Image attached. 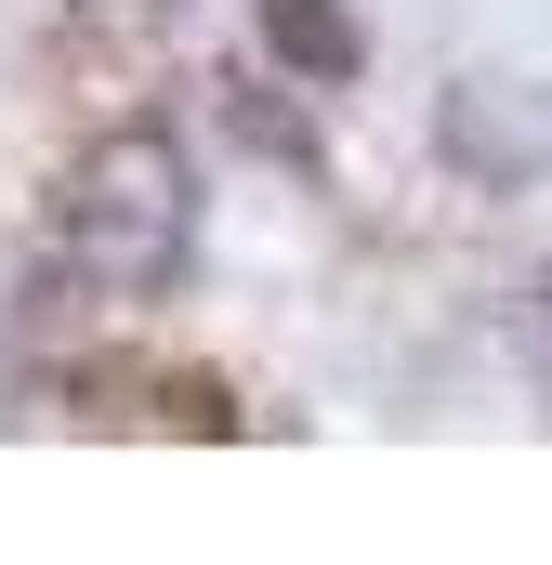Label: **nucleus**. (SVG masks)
Returning <instances> with one entry per match:
<instances>
[{"mask_svg":"<svg viewBox=\"0 0 552 565\" xmlns=\"http://www.w3.org/2000/svg\"><path fill=\"white\" fill-rule=\"evenodd\" d=\"M53 237H66V264L93 289H119V302H158V289L198 264V158L132 119V132H106L79 171H66V198H53Z\"/></svg>","mask_w":552,"mask_h":565,"instance_id":"obj_1","label":"nucleus"},{"mask_svg":"<svg viewBox=\"0 0 552 565\" xmlns=\"http://www.w3.org/2000/svg\"><path fill=\"white\" fill-rule=\"evenodd\" d=\"M434 145H447V171H474V184H540L552 171V93H513V79H460L447 106H434Z\"/></svg>","mask_w":552,"mask_h":565,"instance_id":"obj_2","label":"nucleus"},{"mask_svg":"<svg viewBox=\"0 0 552 565\" xmlns=\"http://www.w3.org/2000/svg\"><path fill=\"white\" fill-rule=\"evenodd\" d=\"M264 53L289 66V79L342 93V79L369 66V26H355V0H264Z\"/></svg>","mask_w":552,"mask_h":565,"instance_id":"obj_3","label":"nucleus"},{"mask_svg":"<svg viewBox=\"0 0 552 565\" xmlns=\"http://www.w3.org/2000/svg\"><path fill=\"white\" fill-rule=\"evenodd\" d=\"M237 132L264 145V158H289V171H316V132H302V119H276V106H251V93H237Z\"/></svg>","mask_w":552,"mask_h":565,"instance_id":"obj_4","label":"nucleus"},{"mask_svg":"<svg viewBox=\"0 0 552 565\" xmlns=\"http://www.w3.org/2000/svg\"><path fill=\"white\" fill-rule=\"evenodd\" d=\"M513 342H527V369H540V395H552V277L513 302Z\"/></svg>","mask_w":552,"mask_h":565,"instance_id":"obj_5","label":"nucleus"}]
</instances>
